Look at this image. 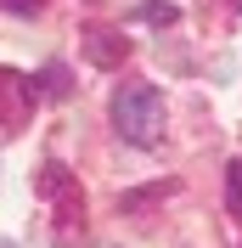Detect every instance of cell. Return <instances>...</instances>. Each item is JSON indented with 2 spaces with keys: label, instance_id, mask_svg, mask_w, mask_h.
Returning a JSON list of instances; mask_svg holds the SVG:
<instances>
[{
  "label": "cell",
  "instance_id": "obj_2",
  "mask_svg": "<svg viewBox=\"0 0 242 248\" xmlns=\"http://www.w3.org/2000/svg\"><path fill=\"white\" fill-rule=\"evenodd\" d=\"M34 102H40L34 79L12 74V68H0V124H6V130H17V124L34 113Z\"/></svg>",
  "mask_w": 242,
  "mask_h": 248
},
{
  "label": "cell",
  "instance_id": "obj_8",
  "mask_svg": "<svg viewBox=\"0 0 242 248\" xmlns=\"http://www.w3.org/2000/svg\"><path fill=\"white\" fill-rule=\"evenodd\" d=\"M0 6H6V12H17V17H29V12H40V6H45V0H0Z\"/></svg>",
  "mask_w": 242,
  "mask_h": 248
},
{
  "label": "cell",
  "instance_id": "obj_4",
  "mask_svg": "<svg viewBox=\"0 0 242 248\" xmlns=\"http://www.w3.org/2000/svg\"><path fill=\"white\" fill-rule=\"evenodd\" d=\"M85 57H91L96 68H124L130 40H124L119 29H85Z\"/></svg>",
  "mask_w": 242,
  "mask_h": 248
},
{
  "label": "cell",
  "instance_id": "obj_7",
  "mask_svg": "<svg viewBox=\"0 0 242 248\" xmlns=\"http://www.w3.org/2000/svg\"><path fill=\"white\" fill-rule=\"evenodd\" d=\"M141 23H175V17H181V12H175V6H158V0H152V6H141Z\"/></svg>",
  "mask_w": 242,
  "mask_h": 248
},
{
  "label": "cell",
  "instance_id": "obj_3",
  "mask_svg": "<svg viewBox=\"0 0 242 248\" xmlns=\"http://www.w3.org/2000/svg\"><path fill=\"white\" fill-rule=\"evenodd\" d=\"M34 186H40V198H51V203H57V209H62L68 220H74V215L85 220V192H79V181H74L68 170H62V164H45Z\"/></svg>",
  "mask_w": 242,
  "mask_h": 248
},
{
  "label": "cell",
  "instance_id": "obj_1",
  "mask_svg": "<svg viewBox=\"0 0 242 248\" xmlns=\"http://www.w3.org/2000/svg\"><path fill=\"white\" fill-rule=\"evenodd\" d=\"M113 130L136 147H152L164 136V91L158 85H119L113 91Z\"/></svg>",
  "mask_w": 242,
  "mask_h": 248
},
{
  "label": "cell",
  "instance_id": "obj_6",
  "mask_svg": "<svg viewBox=\"0 0 242 248\" xmlns=\"http://www.w3.org/2000/svg\"><path fill=\"white\" fill-rule=\"evenodd\" d=\"M226 203H231V215L242 220V158L226 164Z\"/></svg>",
  "mask_w": 242,
  "mask_h": 248
},
{
  "label": "cell",
  "instance_id": "obj_9",
  "mask_svg": "<svg viewBox=\"0 0 242 248\" xmlns=\"http://www.w3.org/2000/svg\"><path fill=\"white\" fill-rule=\"evenodd\" d=\"M231 6H237V12H242V0H231Z\"/></svg>",
  "mask_w": 242,
  "mask_h": 248
},
{
  "label": "cell",
  "instance_id": "obj_5",
  "mask_svg": "<svg viewBox=\"0 0 242 248\" xmlns=\"http://www.w3.org/2000/svg\"><path fill=\"white\" fill-rule=\"evenodd\" d=\"M34 91H40V96H68V68H62V62L40 68V79H34Z\"/></svg>",
  "mask_w": 242,
  "mask_h": 248
}]
</instances>
